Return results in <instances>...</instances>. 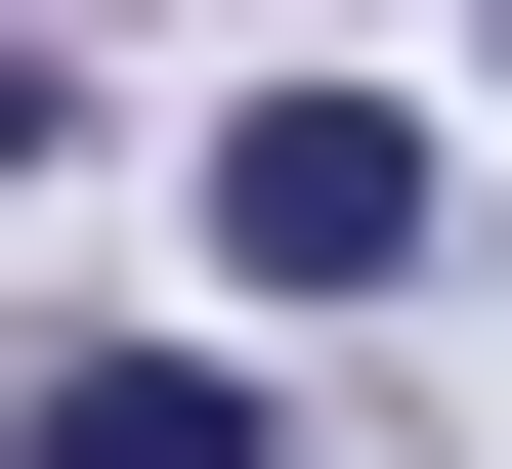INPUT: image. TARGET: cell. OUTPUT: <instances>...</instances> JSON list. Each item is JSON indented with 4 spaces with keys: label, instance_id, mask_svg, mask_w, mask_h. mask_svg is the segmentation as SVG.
Returning <instances> with one entry per match:
<instances>
[{
    "label": "cell",
    "instance_id": "7a4b0ae2",
    "mask_svg": "<svg viewBox=\"0 0 512 469\" xmlns=\"http://www.w3.org/2000/svg\"><path fill=\"white\" fill-rule=\"evenodd\" d=\"M43 469H256V342H43Z\"/></svg>",
    "mask_w": 512,
    "mask_h": 469
},
{
    "label": "cell",
    "instance_id": "6da1fadb",
    "mask_svg": "<svg viewBox=\"0 0 512 469\" xmlns=\"http://www.w3.org/2000/svg\"><path fill=\"white\" fill-rule=\"evenodd\" d=\"M214 256H256V299H384V256H427V128H384V86H256L214 128Z\"/></svg>",
    "mask_w": 512,
    "mask_h": 469
}]
</instances>
